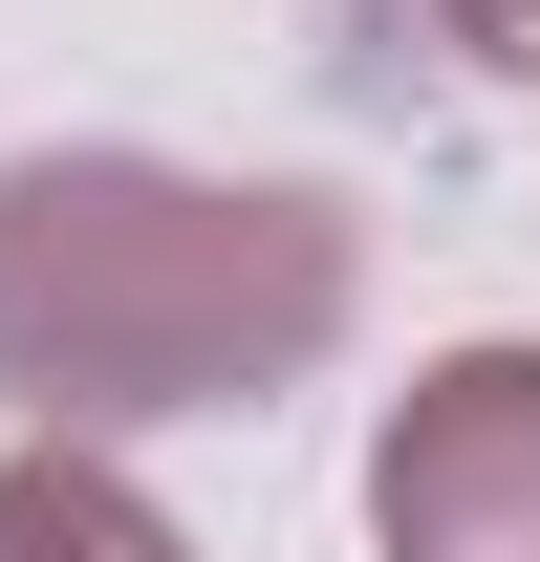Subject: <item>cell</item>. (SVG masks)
Here are the masks:
<instances>
[{
    "label": "cell",
    "mask_w": 540,
    "mask_h": 562,
    "mask_svg": "<svg viewBox=\"0 0 540 562\" xmlns=\"http://www.w3.org/2000/svg\"><path fill=\"white\" fill-rule=\"evenodd\" d=\"M432 22H454L475 66H519V87H540V0H432Z\"/></svg>",
    "instance_id": "cell-4"
},
{
    "label": "cell",
    "mask_w": 540,
    "mask_h": 562,
    "mask_svg": "<svg viewBox=\"0 0 540 562\" xmlns=\"http://www.w3.org/2000/svg\"><path fill=\"white\" fill-rule=\"evenodd\" d=\"M0 562H195V541H173V519H151L109 454L22 432V454H0Z\"/></svg>",
    "instance_id": "cell-3"
},
{
    "label": "cell",
    "mask_w": 540,
    "mask_h": 562,
    "mask_svg": "<svg viewBox=\"0 0 540 562\" xmlns=\"http://www.w3.org/2000/svg\"><path fill=\"white\" fill-rule=\"evenodd\" d=\"M346 303H368V260L281 173H173V151H22L0 173V412L66 454L303 390L346 347Z\"/></svg>",
    "instance_id": "cell-1"
},
{
    "label": "cell",
    "mask_w": 540,
    "mask_h": 562,
    "mask_svg": "<svg viewBox=\"0 0 540 562\" xmlns=\"http://www.w3.org/2000/svg\"><path fill=\"white\" fill-rule=\"evenodd\" d=\"M368 541L390 562H540V347H454V368L390 390Z\"/></svg>",
    "instance_id": "cell-2"
}]
</instances>
